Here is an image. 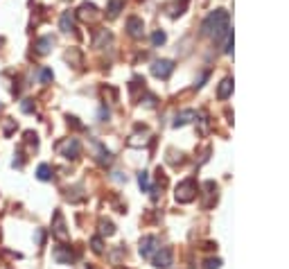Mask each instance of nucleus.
Returning a JSON list of instances; mask_svg holds the SVG:
<instances>
[{
  "instance_id": "1",
  "label": "nucleus",
  "mask_w": 289,
  "mask_h": 269,
  "mask_svg": "<svg viewBox=\"0 0 289 269\" xmlns=\"http://www.w3.org/2000/svg\"><path fill=\"white\" fill-rule=\"evenodd\" d=\"M203 34H210V37H221L224 30H228V14L224 10H217L203 21L201 25Z\"/></svg>"
},
{
  "instance_id": "2",
  "label": "nucleus",
  "mask_w": 289,
  "mask_h": 269,
  "mask_svg": "<svg viewBox=\"0 0 289 269\" xmlns=\"http://www.w3.org/2000/svg\"><path fill=\"white\" fill-rule=\"evenodd\" d=\"M57 152L63 156V159H77L81 152V145L77 138H63V141L57 143Z\"/></svg>"
},
{
  "instance_id": "3",
  "label": "nucleus",
  "mask_w": 289,
  "mask_h": 269,
  "mask_svg": "<svg viewBox=\"0 0 289 269\" xmlns=\"http://www.w3.org/2000/svg\"><path fill=\"white\" fill-rule=\"evenodd\" d=\"M172 70H174V64H172L170 59H161V61H156V64L152 66V73L156 75V77H161V79L170 77Z\"/></svg>"
},
{
  "instance_id": "4",
  "label": "nucleus",
  "mask_w": 289,
  "mask_h": 269,
  "mask_svg": "<svg viewBox=\"0 0 289 269\" xmlns=\"http://www.w3.org/2000/svg\"><path fill=\"white\" fill-rule=\"evenodd\" d=\"M52 233H54L57 240H61V242L68 240V231H66V224H63V215L59 213V210L54 213V219H52Z\"/></svg>"
},
{
  "instance_id": "5",
  "label": "nucleus",
  "mask_w": 289,
  "mask_h": 269,
  "mask_svg": "<svg viewBox=\"0 0 289 269\" xmlns=\"http://www.w3.org/2000/svg\"><path fill=\"white\" fill-rule=\"evenodd\" d=\"M194 197V181H185L176 188V199L179 201H190Z\"/></svg>"
},
{
  "instance_id": "6",
  "label": "nucleus",
  "mask_w": 289,
  "mask_h": 269,
  "mask_svg": "<svg viewBox=\"0 0 289 269\" xmlns=\"http://www.w3.org/2000/svg\"><path fill=\"white\" fill-rule=\"evenodd\" d=\"M161 246H158V240L156 237H144L142 242H140V253H142V258H152L154 251H158Z\"/></svg>"
},
{
  "instance_id": "7",
  "label": "nucleus",
  "mask_w": 289,
  "mask_h": 269,
  "mask_svg": "<svg viewBox=\"0 0 289 269\" xmlns=\"http://www.w3.org/2000/svg\"><path fill=\"white\" fill-rule=\"evenodd\" d=\"M126 30H129V34L131 37H142V30H144V25H142V21L140 19H135V16H131L129 21H126Z\"/></svg>"
},
{
  "instance_id": "8",
  "label": "nucleus",
  "mask_w": 289,
  "mask_h": 269,
  "mask_svg": "<svg viewBox=\"0 0 289 269\" xmlns=\"http://www.w3.org/2000/svg\"><path fill=\"white\" fill-rule=\"evenodd\" d=\"M59 28H61V32H72L75 30V16H72V12H63L61 19H59Z\"/></svg>"
},
{
  "instance_id": "9",
  "label": "nucleus",
  "mask_w": 289,
  "mask_h": 269,
  "mask_svg": "<svg viewBox=\"0 0 289 269\" xmlns=\"http://www.w3.org/2000/svg\"><path fill=\"white\" fill-rule=\"evenodd\" d=\"M52 46H54V39L52 37H41L39 41H36V52H39V55H48L50 50H52Z\"/></svg>"
},
{
  "instance_id": "10",
  "label": "nucleus",
  "mask_w": 289,
  "mask_h": 269,
  "mask_svg": "<svg viewBox=\"0 0 289 269\" xmlns=\"http://www.w3.org/2000/svg\"><path fill=\"white\" fill-rule=\"evenodd\" d=\"M54 260L61 262V264H70L72 262V251L63 249V246H57V249H54Z\"/></svg>"
},
{
  "instance_id": "11",
  "label": "nucleus",
  "mask_w": 289,
  "mask_h": 269,
  "mask_svg": "<svg viewBox=\"0 0 289 269\" xmlns=\"http://www.w3.org/2000/svg\"><path fill=\"white\" fill-rule=\"evenodd\" d=\"M154 262H156V267H170V262H172V253L167 249H158V255L154 258Z\"/></svg>"
},
{
  "instance_id": "12",
  "label": "nucleus",
  "mask_w": 289,
  "mask_h": 269,
  "mask_svg": "<svg viewBox=\"0 0 289 269\" xmlns=\"http://www.w3.org/2000/svg\"><path fill=\"white\" fill-rule=\"evenodd\" d=\"M36 179H39V181H50V179H52V168H50L48 163L39 165V170H36Z\"/></svg>"
},
{
  "instance_id": "13",
  "label": "nucleus",
  "mask_w": 289,
  "mask_h": 269,
  "mask_svg": "<svg viewBox=\"0 0 289 269\" xmlns=\"http://www.w3.org/2000/svg\"><path fill=\"white\" fill-rule=\"evenodd\" d=\"M14 131H16V120L5 118V120H3V136H5V138H9Z\"/></svg>"
},
{
  "instance_id": "14",
  "label": "nucleus",
  "mask_w": 289,
  "mask_h": 269,
  "mask_svg": "<svg viewBox=\"0 0 289 269\" xmlns=\"http://www.w3.org/2000/svg\"><path fill=\"white\" fill-rule=\"evenodd\" d=\"M190 118H194V111H183L181 115H176V120H174V127H181V124H185Z\"/></svg>"
},
{
  "instance_id": "15",
  "label": "nucleus",
  "mask_w": 289,
  "mask_h": 269,
  "mask_svg": "<svg viewBox=\"0 0 289 269\" xmlns=\"http://www.w3.org/2000/svg\"><path fill=\"white\" fill-rule=\"evenodd\" d=\"M230 88H233V84H230V79H224V82H221V86H219V93H217V95H219V97H228Z\"/></svg>"
},
{
  "instance_id": "16",
  "label": "nucleus",
  "mask_w": 289,
  "mask_h": 269,
  "mask_svg": "<svg viewBox=\"0 0 289 269\" xmlns=\"http://www.w3.org/2000/svg\"><path fill=\"white\" fill-rule=\"evenodd\" d=\"M120 10H122V3H120V0H111V7H108V16H111V19H113V16H117V14H120Z\"/></svg>"
},
{
  "instance_id": "17",
  "label": "nucleus",
  "mask_w": 289,
  "mask_h": 269,
  "mask_svg": "<svg viewBox=\"0 0 289 269\" xmlns=\"http://www.w3.org/2000/svg\"><path fill=\"white\" fill-rule=\"evenodd\" d=\"M52 77H54V75H52V70H50V68H43V70H41V75H39V79L43 84H50V82H52Z\"/></svg>"
},
{
  "instance_id": "18",
  "label": "nucleus",
  "mask_w": 289,
  "mask_h": 269,
  "mask_svg": "<svg viewBox=\"0 0 289 269\" xmlns=\"http://www.w3.org/2000/svg\"><path fill=\"white\" fill-rule=\"evenodd\" d=\"M99 231L106 233V235H113V233H115V228H113L111 222H99Z\"/></svg>"
},
{
  "instance_id": "19",
  "label": "nucleus",
  "mask_w": 289,
  "mask_h": 269,
  "mask_svg": "<svg viewBox=\"0 0 289 269\" xmlns=\"http://www.w3.org/2000/svg\"><path fill=\"white\" fill-rule=\"evenodd\" d=\"M21 111H23V113H32V111H34V102H32V100H23Z\"/></svg>"
},
{
  "instance_id": "20",
  "label": "nucleus",
  "mask_w": 289,
  "mask_h": 269,
  "mask_svg": "<svg viewBox=\"0 0 289 269\" xmlns=\"http://www.w3.org/2000/svg\"><path fill=\"white\" fill-rule=\"evenodd\" d=\"M152 41H154V46H161V43H165V34L163 32H156L152 37Z\"/></svg>"
},
{
  "instance_id": "21",
  "label": "nucleus",
  "mask_w": 289,
  "mask_h": 269,
  "mask_svg": "<svg viewBox=\"0 0 289 269\" xmlns=\"http://www.w3.org/2000/svg\"><path fill=\"white\" fill-rule=\"evenodd\" d=\"M138 181H140V188H142V190H147V188H149V179H147V172H142V174H140V177H138Z\"/></svg>"
},
{
  "instance_id": "22",
  "label": "nucleus",
  "mask_w": 289,
  "mask_h": 269,
  "mask_svg": "<svg viewBox=\"0 0 289 269\" xmlns=\"http://www.w3.org/2000/svg\"><path fill=\"white\" fill-rule=\"evenodd\" d=\"M90 244H93V251H97V253H102V242H99L97 237H95V240L90 242Z\"/></svg>"
},
{
  "instance_id": "23",
  "label": "nucleus",
  "mask_w": 289,
  "mask_h": 269,
  "mask_svg": "<svg viewBox=\"0 0 289 269\" xmlns=\"http://www.w3.org/2000/svg\"><path fill=\"white\" fill-rule=\"evenodd\" d=\"M3 43H5V41H3V39H0V46H3Z\"/></svg>"
}]
</instances>
